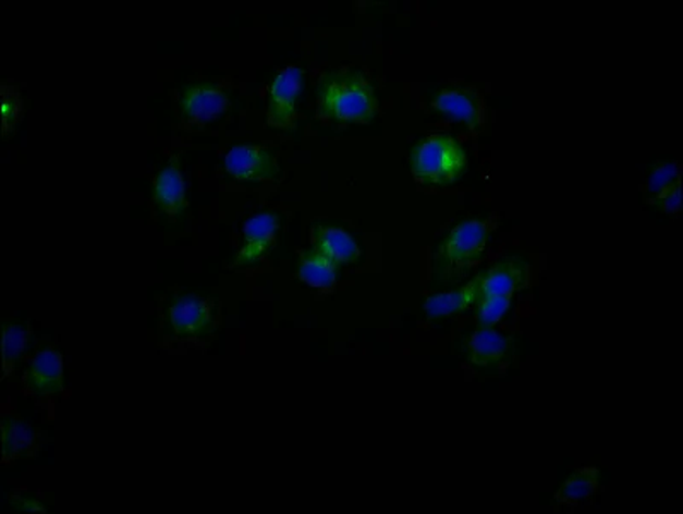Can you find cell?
<instances>
[{
  "label": "cell",
  "mask_w": 683,
  "mask_h": 514,
  "mask_svg": "<svg viewBox=\"0 0 683 514\" xmlns=\"http://www.w3.org/2000/svg\"><path fill=\"white\" fill-rule=\"evenodd\" d=\"M318 111L333 123H369L378 111V99L366 75L333 72L321 81Z\"/></svg>",
  "instance_id": "cell-1"
},
{
  "label": "cell",
  "mask_w": 683,
  "mask_h": 514,
  "mask_svg": "<svg viewBox=\"0 0 683 514\" xmlns=\"http://www.w3.org/2000/svg\"><path fill=\"white\" fill-rule=\"evenodd\" d=\"M490 221L471 219L456 225L435 255L436 278L442 282H456L465 278L483 260Z\"/></svg>",
  "instance_id": "cell-2"
},
{
  "label": "cell",
  "mask_w": 683,
  "mask_h": 514,
  "mask_svg": "<svg viewBox=\"0 0 683 514\" xmlns=\"http://www.w3.org/2000/svg\"><path fill=\"white\" fill-rule=\"evenodd\" d=\"M468 167L465 149L448 134H432L412 150L411 170L415 182L426 186L453 185Z\"/></svg>",
  "instance_id": "cell-3"
},
{
  "label": "cell",
  "mask_w": 683,
  "mask_h": 514,
  "mask_svg": "<svg viewBox=\"0 0 683 514\" xmlns=\"http://www.w3.org/2000/svg\"><path fill=\"white\" fill-rule=\"evenodd\" d=\"M224 171L236 182H269L279 176V164L270 147L245 144L225 155Z\"/></svg>",
  "instance_id": "cell-4"
},
{
  "label": "cell",
  "mask_w": 683,
  "mask_h": 514,
  "mask_svg": "<svg viewBox=\"0 0 683 514\" xmlns=\"http://www.w3.org/2000/svg\"><path fill=\"white\" fill-rule=\"evenodd\" d=\"M303 89V71L296 65L284 69L277 74L269 91L267 103V125L272 128L294 127L296 120V101Z\"/></svg>",
  "instance_id": "cell-5"
},
{
  "label": "cell",
  "mask_w": 683,
  "mask_h": 514,
  "mask_svg": "<svg viewBox=\"0 0 683 514\" xmlns=\"http://www.w3.org/2000/svg\"><path fill=\"white\" fill-rule=\"evenodd\" d=\"M230 110V96L216 84H195L183 93L180 101L183 123L188 127H204Z\"/></svg>",
  "instance_id": "cell-6"
},
{
  "label": "cell",
  "mask_w": 683,
  "mask_h": 514,
  "mask_svg": "<svg viewBox=\"0 0 683 514\" xmlns=\"http://www.w3.org/2000/svg\"><path fill=\"white\" fill-rule=\"evenodd\" d=\"M168 323L174 335H207L218 327V305L202 297H185L171 306L168 311Z\"/></svg>",
  "instance_id": "cell-7"
},
{
  "label": "cell",
  "mask_w": 683,
  "mask_h": 514,
  "mask_svg": "<svg viewBox=\"0 0 683 514\" xmlns=\"http://www.w3.org/2000/svg\"><path fill=\"white\" fill-rule=\"evenodd\" d=\"M23 387L29 395L38 399L62 392V354L53 347H41L29 363L28 371L23 378Z\"/></svg>",
  "instance_id": "cell-8"
},
{
  "label": "cell",
  "mask_w": 683,
  "mask_h": 514,
  "mask_svg": "<svg viewBox=\"0 0 683 514\" xmlns=\"http://www.w3.org/2000/svg\"><path fill=\"white\" fill-rule=\"evenodd\" d=\"M529 266L523 258L505 257L478 276V297L511 296L528 285Z\"/></svg>",
  "instance_id": "cell-9"
},
{
  "label": "cell",
  "mask_w": 683,
  "mask_h": 514,
  "mask_svg": "<svg viewBox=\"0 0 683 514\" xmlns=\"http://www.w3.org/2000/svg\"><path fill=\"white\" fill-rule=\"evenodd\" d=\"M277 233H279V216L273 212L253 216L243 228V245L234 260V266H252L260 260L276 246Z\"/></svg>",
  "instance_id": "cell-10"
},
{
  "label": "cell",
  "mask_w": 683,
  "mask_h": 514,
  "mask_svg": "<svg viewBox=\"0 0 683 514\" xmlns=\"http://www.w3.org/2000/svg\"><path fill=\"white\" fill-rule=\"evenodd\" d=\"M466 357L478 368H501L513 356V341L490 329H480L465 341Z\"/></svg>",
  "instance_id": "cell-11"
},
{
  "label": "cell",
  "mask_w": 683,
  "mask_h": 514,
  "mask_svg": "<svg viewBox=\"0 0 683 514\" xmlns=\"http://www.w3.org/2000/svg\"><path fill=\"white\" fill-rule=\"evenodd\" d=\"M431 107L442 115L466 123L471 128L483 125V101L474 89L466 87L441 89L432 96Z\"/></svg>",
  "instance_id": "cell-12"
},
{
  "label": "cell",
  "mask_w": 683,
  "mask_h": 514,
  "mask_svg": "<svg viewBox=\"0 0 683 514\" xmlns=\"http://www.w3.org/2000/svg\"><path fill=\"white\" fill-rule=\"evenodd\" d=\"M153 198L159 212L171 221L179 219L186 209L185 180L176 156L171 158L167 168L156 174Z\"/></svg>",
  "instance_id": "cell-13"
},
{
  "label": "cell",
  "mask_w": 683,
  "mask_h": 514,
  "mask_svg": "<svg viewBox=\"0 0 683 514\" xmlns=\"http://www.w3.org/2000/svg\"><path fill=\"white\" fill-rule=\"evenodd\" d=\"M313 248L333 261L337 267L351 266L359 258V246L351 234L336 225H315L312 230Z\"/></svg>",
  "instance_id": "cell-14"
},
{
  "label": "cell",
  "mask_w": 683,
  "mask_h": 514,
  "mask_svg": "<svg viewBox=\"0 0 683 514\" xmlns=\"http://www.w3.org/2000/svg\"><path fill=\"white\" fill-rule=\"evenodd\" d=\"M41 450V435L16 417L2 420V462L33 458Z\"/></svg>",
  "instance_id": "cell-15"
},
{
  "label": "cell",
  "mask_w": 683,
  "mask_h": 514,
  "mask_svg": "<svg viewBox=\"0 0 683 514\" xmlns=\"http://www.w3.org/2000/svg\"><path fill=\"white\" fill-rule=\"evenodd\" d=\"M600 489V470L597 467H585L571 475L553 495V504L558 507H577L591 501Z\"/></svg>",
  "instance_id": "cell-16"
},
{
  "label": "cell",
  "mask_w": 683,
  "mask_h": 514,
  "mask_svg": "<svg viewBox=\"0 0 683 514\" xmlns=\"http://www.w3.org/2000/svg\"><path fill=\"white\" fill-rule=\"evenodd\" d=\"M478 299V278L460 290L435 294L426 301V311L431 318L454 317L471 308Z\"/></svg>",
  "instance_id": "cell-17"
},
{
  "label": "cell",
  "mask_w": 683,
  "mask_h": 514,
  "mask_svg": "<svg viewBox=\"0 0 683 514\" xmlns=\"http://www.w3.org/2000/svg\"><path fill=\"white\" fill-rule=\"evenodd\" d=\"M337 269L339 267L333 261L313 248L301 254L297 278L315 290H333L337 282Z\"/></svg>",
  "instance_id": "cell-18"
},
{
  "label": "cell",
  "mask_w": 683,
  "mask_h": 514,
  "mask_svg": "<svg viewBox=\"0 0 683 514\" xmlns=\"http://www.w3.org/2000/svg\"><path fill=\"white\" fill-rule=\"evenodd\" d=\"M29 342V329H23L17 325H5L4 342H2V378L8 380L14 369H16L17 360L23 356L24 348Z\"/></svg>",
  "instance_id": "cell-19"
},
{
  "label": "cell",
  "mask_w": 683,
  "mask_h": 514,
  "mask_svg": "<svg viewBox=\"0 0 683 514\" xmlns=\"http://www.w3.org/2000/svg\"><path fill=\"white\" fill-rule=\"evenodd\" d=\"M680 185V164L673 161H663L652 170L648 182L649 203L667 194L673 186Z\"/></svg>",
  "instance_id": "cell-20"
},
{
  "label": "cell",
  "mask_w": 683,
  "mask_h": 514,
  "mask_svg": "<svg viewBox=\"0 0 683 514\" xmlns=\"http://www.w3.org/2000/svg\"><path fill=\"white\" fill-rule=\"evenodd\" d=\"M477 317L478 325H483L484 329H489L492 325L498 323L504 313L510 309L511 296H480L477 299Z\"/></svg>",
  "instance_id": "cell-21"
},
{
  "label": "cell",
  "mask_w": 683,
  "mask_h": 514,
  "mask_svg": "<svg viewBox=\"0 0 683 514\" xmlns=\"http://www.w3.org/2000/svg\"><path fill=\"white\" fill-rule=\"evenodd\" d=\"M23 115V99L16 86L11 84H2V131L5 137L14 132L17 122Z\"/></svg>",
  "instance_id": "cell-22"
},
{
  "label": "cell",
  "mask_w": 683,
  "mask_h": 514,
  "mask_svg": "<svg viewBox=\"0 0 683 514\" xmlns=\"http://www.w3.org/2000/svg\"><path fill=\"white\" fill-rule=\"evenodd\" d=\"M656 207H660L667 215H675L680 210V185L673 186L667 194L661 195L660 198H656Z\"/></svg>",
  "instance_id": "cell-23"
},
{
  "label": "cell",
  "mask_w": 683,
  "mask_h": 514,
  "mask_svg": "<svg viewBox=\"0 0 683 514\" xmlns=\"http://www.w3.org/2000/svg\"><path fill=\"white\" fill-rule=\"evenodd\" d=\"M12 506L20 507V510L23 511H29V513H40V511H45L40 501H36V499L33 498H26V495H16V498H12Z\"/></svg>",
  "instance_id": "cell-24"
}]
</instances>
